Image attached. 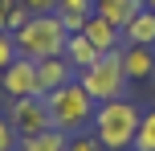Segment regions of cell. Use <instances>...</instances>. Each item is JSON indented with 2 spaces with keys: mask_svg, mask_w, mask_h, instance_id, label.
<instances>
[{
  "mask_svg": "<svg viewBox=\"0 0 155 151\" xmlns=\"http://www.w3.org/2000/svg\"><path fill=\"white\" fill-rule=\"evenodd\" d=\"M65 57H70V65H74L78 74H82L86 65H94L102 53L90 45V41H86V33H70V41H65Z\"/></svg>",
  "mask_w": 155,
  "mask_h": 151,
  "instance_id": "7c38bea8",
  "label": "cell"
},
{
  "mask_svg": "<svg viewBox=\"0 0 155 151\" xmlns=\"http://www.w3.org/2000/svg\"><path fill=\"white\" fill-rule=\"evenodd\" d=\"M0 86H4L8 98H29L41 94V78H37V61L33 57H16L4 74H0Z\"/></svg>",
  "mask_w": 155,
  "mask_h": 151,
  "instance_id": "8992f818",
  "label": "cell"
},
{
  "mask_svg": "<svg viewBox=\"0 0 155 151\" xmlns=\"http://www.w3.org/2000/svg\"><path fill=\"white\" fill-rule=\"evenodd\" d=\"M57 8H65V12H82V16H90V12H94V0H57Z\"/></svg>",
  "mask_w": 155,
  "mask_h": 151,
  "instance_id": "ffe728a7",
  "label": "cell"
},
{
  "mask_svg": "<svg viewBox=\"0 0 155 151\" xmlns=\"http://www.w3.org/2000/svg\"><path fill=\"white\" fill-rule=\"evenodd\" d=\"M45 106H49V123H53L57 131H65V135L90 131L94 110H98V102L90 98V90H86L78 78L65 82V86H57V90H49V94H45Z\"/></svg>",
  "mask_w": 155,
  "mask_h": 151,
  "instance_id": "7a4b0ae2",
  "label": "cell"
},
{
  "mask_svg": "<svg viewBox=\"0 0 155 151\" xmlns=\"http://www.w3.org/2000/svg\"><path fill=\"white\" fill-rule=\"evenodd\" d=\"M151 98H155V78H151Z\"/></svg>",
  "mask_w": 155,
  "mask_h": 151,
  "instance_id": "603a6c76",
  "label": "cell"
},
{
  "mask_svg": "<svg viewBox=\"0 0 155 151\" xmlns=\"http://www.w3.org/2000/svg\"><path fill=\"white\" fill-rule=\"evenodd\" d=\"M131 151H155V110H147V114L139 119V131H135Z\"/></svg>",
  "mask_w": 155,
  "mask_h": 151,
  "instance_id": "9a60e30c",
  "label": "cell"
},
{
  "mask_svg": "<svg viewBox=\"0 0 155 151\" xmlns=\"http://www.w3.org/2000/svg\"><path fill=\"white\" fill-rule=\"evenodd\" d=\"M8 123L16 127V135H21V139H29V135H41V131H49L53 123H49V106H45V94L12 98V106H8Z\"/></svg>",
  "mask_w": 155,
  "mask_h": 151,
  "instance_id": "5b68a950",
  "label": "cell"
},
{
  "mask_svg": "<svg viewBox=\"0 0 155 151\" xmlns=\"http://www.w3.org/2000/svg\"><path fill=\"white\" fill-rule=\"evenodd\" d=\"M123 41L127 45H155V12L151 8H139L131 16V25L123 29Z\"/></svg>",
  "mask_w": 155,
  "mask_h": 151,
  "instance_id": "30bf717a",
  "label": "cell"
},
{
  "mask_svg": "<svg viewBox=\"0 0 155 151\" xmlns=\"http://www.w3.org/2000/svg\"><path fill=\"white\" fill-rule=\"evenodd\" d=\"M123 70L131 82H151L155 78V45H127L123 49Z\"/></svg>",
  "mask_w": 155,
  "mask_h": 151,
  "instance_id": "ba28073f",
  "label": "cell"
},
{
  "mask_svg": "<svg viewBox=\"0 0 155 151\" xmlns=\"http://www.w3.org/2000/svg\"><path fill=\"white\" fill-rule=\"evenodd\" d=\"M16 151H65V131L49 127V131H41V135H29V139L16 143Z\"/></svg>",
  "mask_w": 155,
  "mask_h": 151,
  "instance_id": "4fadbf2b",
  "label": "cell"
},
{
  "mask_svg": "<svg viewBox=\"0 0 155 151\" xmlns=\"http://www.w3.org/2000/svg\"><path fill=\"white\" fill-rule=\"evenodd\" d=\"M143 8V0H94V12L106 16L110 25H118V29H127L131 25V16Z\"/></svg>",
  "mask_w": 155,
  "mask_h": 151,
  "instance_id": "8fae6325",
  "label": "cell"
},
{
  "mask_svg": "<svg viewBox=\"0 0 155 151\" xmlns=\"http://www.w3.org/2000/svg\"><path fill=\"white\" fill-rule=\"evenodd\" d=\"M82 33H86V41H90L98 53H114V49H123V29H118V25H110L106 16H98V12L86 16Z\"/></svg>",
  "mask_w": 155,
  "mask_h": 151,
  "instance_id": "52a82bcc",
  "label": "cell"
},
{
  "mask_svg": "<svg viewBox=\"0 0 155 151\" xmlns=\"http://www.w3.org/2000/svg\"><path fill=\"white\" fill-rule=\"evenodd\" d=\"M16 57H21V49H16V37H12V33H4V29H0V74H4L8 65L16 61Z\"/></svg>",
  "mask_w": 155,
  "mask_h": 151,
  "instance_id": "e0dca14e",
  "label": "cell"
},
{
  "mask_svg": "<svg viewBox=\"0 0 155 151\" xmlns=\"http://www.w3.org/2000/svg\"><path fill=\"white\" fill-rule=\"evenodd\" d=\"M21 57H33V61H45V57H61L65 41H70V29L57 21V12H33L21 29L12 33Z\"/></svg>",
  "mask_w": 155,
  "mask_h": 151,
  "instance_id": "3957f363",
  "label": "cell"
},
{
  "mask_svg": "<svg viewBox=\"0 0 155 151\" xmlns=\"http://www.w3.org/2000/svg\"><path fill=\"white\" fill-rule=\"evenodd\" d=\"M16 143H21L16 127L8 123V114H0V151H16Z\"/></svg>",
  "mask_w": 155,
  "mask_h": 151,
  "instance_id": "ac0fdd59",
  "label": "cell"
},
{
  "mask_svg": "<svg viewBox=\"0 0 155 151\" xmlns=\"http://www.w3.org/2000/svg\"><path fill=\"white\" fill-rule=\"evenodd\" d=\"M37 78H41V94H49V90L65 86V82L78 78V70L70 65V57H45V61H37Z\"/></svg>",
  "mask_w": 155,
  "mask_h": 151,
  "instance_id": "9c48e42d",
  "label": "cell"
},
{
  "mask_svg": "<svg viewBox=\"0 0 155 151\" xmlns=\"http://www.w3.org/2000/svg\"><path fill=\"white\" fill-rule=\"evenodd\" d=\"M139 119H143V110L131 102V98H110V102H98L90 131L98 135V143L106 151H131L135 131H139Z\"/></svg>",
  "mask_w": 155,
  "mask_h": 151,
  "instance_id": "6da1fadb",
  "label": "cell"
},
{
  "mask_svg": "<svg viewBox=\"0 0 155 151\" xmlns=\"http://www.w3.org/2000/svg\"><path fill=\"white\" fill-rule=\"evenodd\" d=\"M65 151H106V147L98 143L94 131H74V135H65Z\"/></svg>",
  "mask_w": 155,
  "mask_h": 151,
  "instance_id": "2e32d148",
  "label": "cell"
},
{
  "mask_svg": "<svg viewBox=\"0 0 155 151\" xmlns=\"http://www.w3.org/2000/svg\"><path fill=\"white\" fill-rule=\"evenodd\" d=\"M78 82H82L86 90H90L94 102H110V98H123L127 90V70H123V49H114V53H102L94 65H86L82 74H78Z\"/></svg>",
  "mask_w": 155,
  "mask_h": 151,
  "instance_id": "277c9868",
  "label": "cell"
},
{
  "mask_svg": "<svg viewBox=\"0 0 155 151\" xmlns=\"http://www.w3.org/2000/svg\"><path fill=\"white\" fill-rule=\"evenodd\" d=\"M57 21L65 25L70 33H82V25H86V16L82 12H65V8H57Z\"/></svg>",
  "mask_w": 155,
  "mask_h": 151,
  "instance_id": "d6986e66",
  "label": "cell"
},
{
  "mask_svg": "<svg viewBox=\"0 0 155 151\" xmlns=\"http://www.w3.org/2000/svg\"><path fill=\"white\" fill-rule=\"evenodd\" d=\"M143 8H151V12H155V0H143Z\"/></svg>",
  "mask_w": 155,
  "mask_h": 151,
  "instance_id": "7402d4cb",
  "label": "cell"
},
{
  "mask_svg": "<svg viewBox=\"0 0 155 151\" xmlns=\"http://www.w3.org/2000/svg\"><path fill=\"white\" fill-rule=\"evenodd\" d=\"M29 12H57V0H25Z\"/></svg>",
  "mask_w": 155,
  "mask_h": 151,
  "instance_id": "44dd1931",
  "label": "cell"
},
{
  "mask_svg": "<svg viewBox=\"0 0 155 151\" xmlns=\"http://www.w3.org/2000/svg\"><path fill=\"white\" fill-rule=\"evenodd\" d=\"M29 16L33 12L25 8V0H0V29H4V33H16Z\"/></svg>",
  "mask_w": 155,
  "mask_h": 151,
  "instance_id": "5bb4252c",
  "label": "cell"
}]
</instances>
